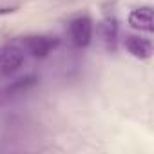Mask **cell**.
<instances>
[{"label":"cell","mask_w":154,"mask_h":154,"mask_svg":"<svg viewBox=\"0 0 154 154\" xmlns=\"http://www.w3.org/2000/svg\"><path fill=\"white\" fill-rule=\"evenodd\" d=\"M91 36H93V22L87 17L74 18L71 22V38H72L74 45H78V47L89 45Z\"/></svg>","instance_id":"3"},{"label":"cell","mask_w":154,"mask_h":154,"mask_svg":"<svg viewBox=\"0 0 154 154\" xmlns=\"http://www.w3.org/2000/svg\"><path fill=\"white\" fill-rule=\"evenodd\" d=\"M116 33H118L116 20L114 18H107L102 24V36H103V42H105L107 49H114V45H116Z\"/></svg>","instance_id":"6"},{"label":"cell","mask_w":154,"mask_h":154,"mask_svg":"<svg viewBox=\"0 0 154 154\" xmlns=\"http://www.w3.org/2000/svg\"><path fill=\"white\" fill-rule=\"evenodd\" d=\"M22 45H24V49L31 56H35V58H45L58 45V40L54 36H38V35H35V36H26L22 40Z\"/></svg>","instance_id":"2"},{"label":"cell","mask_w":154,"mask_h":154,"mask_svg":"<svg viewBox=\"0 0 154 154\" xmlns=\"http://www.w3.org/2000/svg\"><path fill=\"white\" fill-rule=\"evenodd\" d=\"M129 24L134 29H138V31L152 33V29H154V24H152V9L149 6L132 9L131 15H129Z\"/></svg>","instance_id":"4"},{"label":"cell","mask_w":154,"mask_h":154,"mask_svg":"<svg viewBox=\"0 0 154 154\" xmlns=\"http://www.w3.org/2000/svg\"><path fill=\"white\" fill-rule=\"evenodd\" d=\"M22 63H24L22 49H18L15 45L0 47V76H2V78L15 74L22 67Z\"/></svg>","instance_id":"1"},{"label":"cell","mask_w":154,"mask_h":154,"mask_svg":"<svg viewBox=\"0 0 154 154\" xmlns=\"http://www.w3.org/2000/svg\"><path fill=\"white\" fill-rule=\"evenodd\" d=\"M13 8H0V15H6V13H11Z\"/></svg>","instance_id":"7"},{"label":"cell","mask_w":154,"mask_h":154,"mask_svg":"<svg viewBox=\"0 0 154 154\" xmlns=\"http://www.w3.org/2000/svg\"><path fill=\"white\" fill-rule=\"evenodd\" d=\"M125 47H127V51L132 54V56H136V58H140V60H145V58H149L150 54H152V45H150V42L149 40H145V38H140V36H127L125 38Z\"/></svg>","instance_id":"5"}]
</instances>
